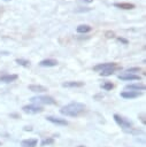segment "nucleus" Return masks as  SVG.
Segmentation results:
<instances>
[{
	"label": "nucleus",
	"mask_w": 146,
	"mask_h": 147,
	"mask_svg": "<svg viewBox=\"0 0 146 147\" xmlns=\"http://www.w3.org/2000/svg\"><path fill=\"white\" fill-rule=\"evenodd\" d=\"M85 105L80 103V102H70L68 105H66L64 107H62L60 109V113L62 115L69 116V117H77L80 114H83L85 111Z\"/></svg>",
	"instance_id": "f257e3e1"
},
{
	"label": "nucleus",
	"mask_w": 146,
	"mask_h": 147,
	"mask_svg": "<svg viewBox=\"0 0 146 147\" xmlns=\"http://www.w3.org/2000/svg\"><path fill=\"white\" fill-rule=\"evenodd\" d=\"M30 101L34 105V103H43V105H55L56 101L48 95H38V96H32L30 99Z\"/></svg>",
	"instance_id": "f03ea898"
},
{
	"label": "nucleus",
	"mask_w": 146,
	"mask_h": 147,
	"mask_svg": "<svg viewBox=\"0 0 146 147\" xmlns=\"http://www.w3.org/2000/svg\"><path fill=\"white\" fill-rule=\"evenodd\" d=\"M114 119H115V122H116L121 127H123L124 130H129V129H131V127H132V123H131L130 121H128V119H125V118L121 117V116H120V115H117V114H115V115H114Z\"/></svg>",
	"instance_id": "7ed1b4c3"
},
{
	"label": "nucleus",
	"mask_w": 146,
	"mask_h": 147,
	"mask_svg": "<svg viewBox=\"0 0 146 147\" xmlns=\"http://www.w3.org/2000/svg\"><path fill=\"white\" fill-rule=\"evenodd\" d=\"M22 110L25 113V114H38V113H41L44 109L43 107L38 106V105H26L22 108Z\"/></svg>",
	"instance_id": "20e7f679"
},
{
	"label": "nucleus",
	"mask_w": 146,
	"mask_h": 147,
	"mask_svg": "<svg viewBox=\"0 0 146 147\" xmlns=\"http://www.w3.org/2000/svg\"><path fill=\"white\" fill-rule=\"evenodd\" d=\"M141 95V92H137V91H124L121 93V96L124 99H135Z\"/></svg>",
	"instance_id": "39448f33"
},
{
	"label": "nucleus",
	"mask_w": 146,
	"mask_h": 147,
	"mask_svg": "<svg viewBox=\"0 0 146 147\" xmlns=\"http://www.w3.org/2000/svg\"><path fill=\"white\" fill-rule=\"evenodd\" d=\"M113 67H116V63L114 62H107V63H100V64H97L93 67V70L94 71H101V70H105V69H108V68H113Z\"/></svg>",
	"instance_id": "423d86ee"
},
{
	"label": "nucleus",
	"mask_w": 146,
	"mask_h": 147,
	"mask_svg": "<svg viewBox=\"0 0 146 147\" xmlns=\"http://www.w3.org/2000/svg\"><path fill=\"white\" fill-rule=\"evenodd\" d=\"M46 119L48 121V122H51V123H53V124H56V125H68V122L66 121V119H63V118H59V117H53V116H48V117H46Z\"/></svg>",
	"instance_id": "0eeeda50"
},
{
	"label": "nucleus",
	"mask_w": 146,
	"mask_h": 147,
	"mask_svg": "<svg viewBox=\"0 0 146 147\" xmlns=\"http://www.w3.org/2000/svg\"><path fill=\"white\" fill-rule=\"evenodd\" d=\"M121 80H140V76L138 75H131V74H122L117 76Z\"/></svg>",
	"instance_id": "6e6552de"
},
{
	"label": "nucleus",
	"mask_w": 146,
	"mask_h": 147,
	"mask_svg": "<svg viewBox=\"0 0 146 147\" xmlns=\"http://www.w3.org/2000/svg\"><path fill=\"white\" fill-rule=\"evenodd\" d=\"M125 91H144L145 90V85L144 84H130V85H126L124 87Z\"/></svg>",
	"instance_id": "1a4fd4ad"
},
{
	"label": "nucleus",
	"mask_w": 146,
	"mask_h": 147,
	"mask_svg": "<svg viewBox=\"0 0 146 147\" xmlns=\"http://www.w3.org/2000/svg\"><path fill=\"white\" fill-rule=\"evenodd\" d=\"M17 78H18V76L15 75V74H11V75H3V76L0 77V83H11V82H15Z\"/></svg>",
	"instance_id": "9d476101"
},
{
	"label": "nucleus",
	"mask_w": 146,
	"mask_h": 147,
	"mask_svg": "<svg viewBox=\"0 0 146 147\" xmlns=\"http://www.w3.org/2000/svg\"><path fill=\"white\" fill-rule=\"evenodd\" d=\"M39 65L40 67H55V65H57V61L53 60V59H46V60L40 61Z\"/></svg>",
	"instance_id": "9b49d317"
},
{
	"label": "nucleus",
	"mask_w": 146,
	"mask_h": 147,
	"mask_svg": "<svg viewBox=\"0 0 146 147\" xmlns=\"http://www.w3.org/2000/svg\"><path fill=\"white\" fill-rule=\"evenodd\" d=\"M37 144H38L37 139H25V140H22L21 146L22 147H36Z\"/></svg>",
	"instance_id": "f8f14e48"
},
{
	"label": "nucleus",
	"mask_w": 146,
	"mask_h": 147,
	"mask_svg": "<svg viewBox=\"0 0 146 147\" xmlns=\"http://www.w3.org/2000/svg\"><path fill=\"white\" fill-rule=\"evenodd\" d=\"M28 88L32 92H36V93H41V92H46L47 91V87L43 86V85H29Z\"/></svg>",
	"instance_id": "ddd939ff"
},
{
	"label": "nucleus",
	"mask_w": 146,
	"mask_h": 147,
	"mask_svg": "<svg viewBox=\"0 0 146 147\" xmlns=\"http://www.w3.org/2000/svg\"><path fill=\"white\" fill-rule=\"evenodd\" d=\"M115 7L117 8H121V9H133L135 8V5L133 3H130V2H116L114 3Z\"/></svg>",
	"instance_id": "4468645a"
},
{
	"label": "nucleus",
	"mask_w": 146,
	"mask_h": 147,
	"mask_svg": "<svg viewBox=\"0 0 146 147\" xmlns=\"http://www.w3.org/2000/svg\"><path fill=\"white\" fill-rule=\"evenodd\" d=\"M84 82H66L62 84L63 87H82Z\"/></svg>",
	"instance_id": "2eb2a0df"
},
{
	"label": "nucleus",
	"mask_w": 146,
	"mask_h": 147,
	"mask_svg": "<svg viewBox=\"0 0 146 147\" xmlns=\"http://www.w3.org/2000/svg\"><path fill=\"white\" fill-rule=\"evenodd\" d=\"M76 30H77L78 33H87V32H90L92 30V28L90 25H87V24H80V25L77 26Z\"/></svg>",
	"instance_id": "dca6fc26"
},
{
	"label": "nucleus",
	"mask_w": 146,
	"mask_h": 147,
	"mask_svg": "<svg viewBox=\"0 0 146 147\" xmlns=\"http://www.w3.org/2000/svg\"><path fill=\"white\" fill-rule=\"evenodd\" d=\"M117 69H121V68H117V65L116 67H113V68H108V69H105V70H101V72H100V76H105V77H107V76H110V75H113Z\"/></svg>",
	"instance_id": "f3484780"
},
{
	"label": "nucleus",
	"mask_w": 146,
	"mask_h": 147,
	"mask_svg": "<svg viewBox=\"0 0 146 147\" xmlns=\"http://www.w3.org/2000/svg\"><path fill=\"white\" fill-rule=\"evenodd\" d=\"M15 62H16L17 64H20V65L24 67V68H29V67H30V61L24 60V59H16V60H15Z\"/></svg>",
	"instance_id": "a211bd4d"
},
{
	"label": "nucleus",
	"mask_w": 146,
	"mask_h": 147,
	"mask_svg": "<svg viewBox=\"0 0 146 147\" xmlns=\"http://www.w3.org/2000/svg\"><path fill=\"white\" fill-rule=\"evenodd\" d=\"M54 144V139L53 138H46V139H44L43 141H41V146H46V145H53Z\"/></svg>",
	"instance_id": "6ab92c4d"
},
{
	"label": "nucleus",
	"mask_w": 146,
	"mask_h": 147,
	"mask_svg": "<svg viewBox=\"0 0 146 147\" xmlns=\"http://www.w3.org/2000/svg\"><path fill=\"white\" fill-rule=\"evenodd\" d=\"M139 71H140V68L136 67V68H129V69H126L124 74H131V75H135V72H139Z\"/></svg>",
	"instance_id": "aec40b11"
},
{
	"label": "nucleus",
	"mask_w": 146,
	"mask_h": 147,
	"mask_svg": "<svg viewBox=\"0 0 146 147\" xmlns=\"http://www.w3.org/2000/svg\"><path fill=\"white\" fill-rule=\"evenodd\" d=\"M101 87H102L103 90H106V91H110V90L114 87V85H113L110 82H107V83H105V84H103Z\"/></svg>",
	"instance_id": "412c9836"
},
{
	"label": "nucleus",
	"mask_w": 146,
	"mask_h": 147,
	"mask_svg": "<svg viewBox=\"0 0 146 147\" xmlns=\"http://www.w3.org/2000/svg\"><path fill=\"white\" fill-rule=\"evenodd\" d=\"M105 36H106V38H114L115 37V33L113 31H106L105 32Z\"/></svg>",
	"instance_id": "4be33fe9"
},
{
	"label": "nucleus",
	"mask_w": 146,
	"mask_h": 147,
	"mask_svg": "<svg viewBox=\"0 0 146 147\" xmlns=\"http://www.w3.org/2000/svg\"><path fill=\"white\" fill-rule=\"evenodd\" d=\"M117 40H118V41H121V42H123L124 45H128V44H129V41H128L126 39H124V38H121V37H118V38H117Z\"/></svg>",
	"instance_id": "5701e85b"
},
{
	"label": "nucleus",
	"mask_w": 146,
	"mask_h": 147,
	"mask_svg": "<svg viewBox=\"0 0 146 147\" xmlns=\"http://www.w3.org/2000/svg\"><path fill=\"white\" fill-rule=\"evenodd\" d=\"M82 1H84V2H89V3H90V2H93V0H82Z\"/></svg>",
	"instance_id": "b1692460"
},
{
	"label": "nucleus",
	"mask_w": 146,
	"mask_h": 147,
	"mask_svg": "<svg viewBox=\"0 0 146 147\" xmlns=\"http://www.w3.org/2000/svg\"><path fill=\"white\" fill-rule=\"evenodd\" d=\"M24 130H25V131H28V130H29V131H31V130H32V129H31V127H28V126H26V127H25V129H24Z\"/></svg>",
	"instance_id": "393cba45"
},
{
	"label": "nucleus",
	"mask_w": 146,
	"mask_h": 147,
	"mask_svg": "<svg viewBox=\"0 0 146 147\" xmlns=\"http://www.w3.org/2000/svg\"><path fill=\"white\" fill-rule=\"evenodd\" d=\"M3 1H10V0H3Z\"/></svg>",
	"instance_id": "a878e982"
},
{
	"label": "nucleus",
	"mask_w": 146,
	"mask_h": 147,
	"mask_svg": "<svg viewBox=\"0 0 146 147\" xmlns=\"http://www.w3.org/2000/svg\"><path fill=\"white\" fill-rule=\"evenodd\" d=\"M78 147H85V146H78Z\"/></svg>",
	"instance_id": "bb28decb"
},
{
	"label": "nucleus",
	"mask_w": 146,
	"mask_h": 147,
	"mask_svg": "<svg viewBox=\"0 0 146 147\" xmlns=\"http://www.w3.org/2000/svg\"><path fill=\"white\" fill-rule=\"evenodd\" d=\"M0 146H1V142H0Z\"/></svg>",
	"instance_id": "cd10ccee"
}]
</instances>
